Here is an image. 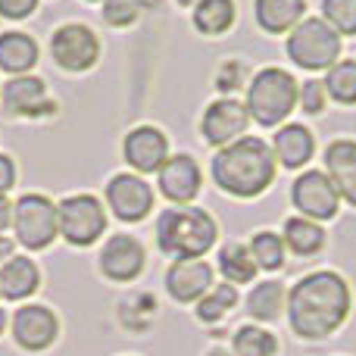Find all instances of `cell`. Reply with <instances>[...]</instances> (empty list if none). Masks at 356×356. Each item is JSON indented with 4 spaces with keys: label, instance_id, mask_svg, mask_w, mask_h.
I'll return each instance as SVG.
<instances>
[{
    "label": "cell",
    "instance_id": "6da1fadb",
    "mask_svg": "<svg viewBox=\"0 0 356 356\" xmlns=\"http://www.w3.org/2000/svg\"><path fill=\"white\" fill-rule=\"evenodd\" d=\"M353 309V291L347 284L344 275L332 269L307 272L303 278H297L294 288L288 291V325L307 344L332 338L338 328H344V322L350 319Z\"/></svg>",
    "mask_w": 356,
    "mask_h": 356
},
{
    "label": "cell",
    "instance_id": "7a4b0ae2",
    "mask_svg": "<svg viewBox=\"0 0 356 356\" xmlns=\"http://www.w3.org/2000/svg\"><path fill=\"white\" fill-rule=\"evenodd\" d=\"M209 175H213L216 188L225 191L228 197L253 200L272 188L278 175V160L269 141L257 135H244L216 150L213 163H209Z\"/></svg>",
    "mask_w": 356,
    "mask_h": 356
},
{
    "label": "cell",
    "instance_id": "3957f363",
    "mask_svg": "<svg viewBox=\"0 0 356 356\" xmlns=\"http://www.w3.org/2000/svg\"><path fill=\"white\" fill-rule=\"evenodd\" d=\"M219 238L216 219L200 207L163 209L156 219V247L172 259H203Z\"/></svg>",
    "mask_w": 356,
    "mask_h": 356
},
{
    "label": "cell",
    "instance_id": "277c9868",
    "mask_svg": "<svg viewBox=\"0 0 356 356\" xmlns=\"http://www.w3.org/2000/svg\"><path fill=\"white\" fill-rule=\"evenodd\" d=\"M297 91H300V85H297L294 72H288V69H282V66H266V69H259L250 79V85H247L244 106L257 125H263V129H278V125H284L288 116L294 113Z\"/></svg>",
    "mask_w": 356,
    "mask_h": 356
},
{
    "label": "cell",
    "instance_id": "5b68a950",
    "mask_svg": "<svg viewBox=\"0 0 356 356\" xmlns=\"http://www.w3.org/2000/svg\"><path fill=\"white\" fill-rule=\"evenodd\" d=\"M341 35L322 16H307L284 41L288 60L307 72H328L341 60Z\"/></svg>",
    "mask_w": 356,
    "mask_h": 356
},
{
    "label": "cell",
    "instance_id": "8992f818",
    "mask_svg": "<svg viewBox=\"0 0 356 356\" xmlns=\"http://www.w3.org/2000/svg\"><path fill=\"white\" fill-rule=\"evenodd\" d=\"M13 234L16 244L29 250H44L60 234V213L56 203L44 194H25L13 207Z\"/></svg>",
    "mask_w": 356,
    "mask_h": 356
},
{
    "label": "cell",
    "instance_id": "52a82bcc",
    "mask_svg": "<svg viewBox=\"0 0 356 356\" xmlns=\"http://www.w3.org/2000/svg\"><path fill=\"white\" fill-rule=\"evenodd\" d=\"M60 213V234L72 247H91L106 232V209L97 197L75 194L56 207Z\"/></svg>",
    "mask_w": 356,
    "mask_h": 356
},
{
    "label": "cell",
    "instance_id": "ba28073f",
    "mask_svg": "<svg viewBox=\"0 0 356 356\" xmlns=\"http://www.w3.org/2000/svg\"><path fill=\"white\" fill-rule=\"evenodd\" d=\"M291 207L313 222H332L341 213V194L322 169H303L291 184Z\"/></svg>",
    "mask_w": 356,
    "mask_h": 356
},
{
    "label": "cell",
    "instance_id": "9c48e42d",
    "mask_svg": "<svg viewBox=\"0 0 356 356\" xmlns=\"http://www.w3.org/2000/svg\"><path fill=\"white\" fill-rule=\"evenodd\" d=\"M250 113H247V106L241 104V100L234 97H219L213 100V104L203 110L200 116V135L203 141L209 144V147H225V144L238 141V138L247 135V129H250Z\"/></svg>",
    "mask_w": 356,
    "mask_h": 356
},
{
    "label": "cell",
    "instance_id": "30bf717a",
    "mask_svg": "<svg viewBox=\"0 0 356 356\" xmlns=\"http://www.w3.org/2000/svg\"><path fill=\"white\" fill-rule=\"evenodd\" d=\"M50 54H54L56 66L66 69V72H88L100 60V41L88 25L72 22L54 31Z\"/></svg>",
    "mask_w": 356,
    "mask_h": 356
},
{
    "label": "cell",
    "instance_id": "8fae6325",
    "mask_svg": "<svg viewBox=\"0 0 356 356\" xmlns=\"http://www.w3.org/2000/svg\"><path fill=\"white\" fill-rule=\"evenodd\" d=\"M106 203L119 222H141L154 209V188L135 172L113 175L106 184Z\"/></svg>",
    "mask_w": 356,
    "mask_h": 356
},
{
    "label": "cell",
    "instance_id": "7c38bea8",
    "mask_svg": "<svg viewBox=\"0 0 356 356\" xmlns=\"http://www.w3.org/2000/svg\"><path fill=\"white\" fill-rule=\"evenodd\" d=\"M122 156L135 172L150 175L160 172L163 163L169 160V138L163 135L156 125H138L125 135L122 141Z\"/></svg>",
    "mask_w": 356,
    "mask_h": 356
},
{
    "label": "cell",
    "instance_id": "4fadbf2b",
    "mask_svg": "<svg viewBox=\"0 0 356 356\" xmlns=\"http://www.w3.org/2000/svg\"><path fill=\"white\" fill-rule=\"evenodd\" d=\"M156 181H160V194L166 197L175 207H188L203 188V172L197 166L194 156L188 154H175L163 163V169L156 172Z\"/></svg>",
    "mask_w": 356,
    "mask_h": 356
},
{
    "label": "cell",
    "instance_id": "5bb4252c",
    "mask_svg": "<svg viewBox=\"0 0 356 356\" xmlns=\"http://www.w3.org/2000/svg\"><path fill=\"white\" fill-rule=\"evenodd\" d=\"M56 334H60V322L47 307L29 303V307H19L13 313V338L22 350H47L56 341Z\"/></svg>",
    "mask_w": 356,
    "mask_h": 356
},
{
    "label": "cell",
    "instance_id": "9a60e30c",
    "mask_svg": "<svg viewBox=\"0 0 356 356\" xmlns=\"http://www.w3.org/2000/svg\"><path fill=\"white\" fill-rule=\"evenodd\" d=\"M147 253H144L141 241H135L131 234H113L100 250V272L110 282H135L144 272Z\"/></svg>",
    "mask_w": 356,
    "mask_h": 356
},
{
    "label": "cell",
    "instance_id": "2e32d148",
    "mask_svg": "<svg viewBox=\"0 0 356 356\" xmlns=\"http://www.w3.org/2000/svg\"><path fill=\"white\" fill-rule=\"evenodd\" d=\"M213 266L207 259H175L166 269V291L175 303H197L213 291Z\"/></svg>",
    "mask_w": 356,
    "mask_h": 356
},
{
    "label": "cell",
    "instance_id": "e0dca14e",
    "mask_svg": "<svg viewBox=\"0 0 356 356\" xmlns=\"http://www.w3.org/2000/svg\"><path fill=\"white\" fill-rule=\"evenodd\" d=\"M3 110L13 116H50L56 104L50 100V91L44 79L38 75H13L3 88Z\"/></svg>",
    "mask_w": 356,
    "mask_h": 356
},
{
    "label": "cell",
    "instance_id": "ac0fdd59",
    "mask_svg": "<svg viewBox=\"0 0 356 356\" xmlns=\"http://www.w3.org/2000/svg\"><path fill=\"white\" fill-rule=\"evenodd\" d=\"M322 163H325L322 172L332 178L341 200L356 209V138H334V141H328V147L322 150Z\"/></svg>",
    "mask_w": 356,
    "mask_h": 356
},
{
    "label": "cell",
    "instance_id": "d6986e66",
    "mask_svg": "<svg viewBox=\"0 0 356 356\" xmlns=\"http://www.w3.org/2000/svg\"><path fill=\"white\" fill-rule=\"evenodd\" d=\"M272 154H275L278 166L297 172L316 156V135L303 122H284L278 125L275 138H272Z\"/></svg>",
    "mask_w": 356,
    "mask_h": 356
},
{
    "label": "cell",
    "instance_id": "ffe728a7",
    "mask_svg": "<svg viewBox=\"0 0 356 356\" xmlns=\"http://www.w3.org/2000/svg\"><path fill=\"white\" fill-rule=\"evenodd\" d=\"M253 16L266 35H291L307 19V0H257Z\"/></svg>",
    "mask_w": 356,
    "mask_h": 356
},
{
    "label": "cell",
    "instance_id": "44dd1931",
    "mask_svg": "<svg viewBox=\"0 0 356 356\" xmlns=\"http://www.w3.org/2000/svg\"><path fill=\"white\" fill-rule=\"evenodd\" d=\"M282 241L284 247H288L294 257H316V253L325 250V228L319 225V222L313 219H303V216H291V219H284V228H282Z\"/></svg>",
    "mask_w": 356,
    "mask_h": 356
},
{
    "label": "cell",
    "instance_id": "7402d4cb",
    "mask_svg": "<svg viewBox=\"0 0 356 356\" xmlns=\"http://www.w3.org/2000/svg\"><path fill=\"white\" fill-rule=\"evenodd\" d=\"M41 284V272L29 257H10L0 269V297L6 300H25Z\"/></svg>",
    "mask_w": 356,
    "mask_h": 356
},
{
    "label": "cell",
    "instance_id": "603a6c76",
    "mask_svg": "<svg viewBox=\"0 0 356 356\" xmlns=\"http://www.w3.org/2000/svg\"><path fill=\"white\" fill-rule=\"evenodd\" d=\"M288 307V288L282 282H259L253 284V291L247 294V313L253 322H278Z\"/></svg>",
    "mask_w": 356,
    "mask_h": 356
},
{
    "label": "cell",
    "instance_id": "cb8c5ba5",
    "mask_svg": "<svg viewBox=\"0 0 356 356\" xmlns=\"http://www.w3.org/2000/svg\"><path fill=\"white\" fill-rule=\"evenodd\" d=\"M38 66V44L25 31H3L0 35V69L6 75H29Z\"/></svg>",
    "mask_w": 356,
    "mask_h": 356
},
{
    "label": "cell",
    "instance_id": "d4e9b609",
    "mask_svg": "<svg viewBox=\"0 0 356 356\" xmlns=\"http://www.w3.org/2000/svg\"><path fill=\"white\" fill-rule=\"evenodd\" d=\"M219 272L225 275L228 284H250L253 278H257V263H253V253L250 247L244 244V241H228V244H222L219 250Z\"/></svg>",
    "mask_w": 356,
    "mask_h": 356
},
{
    "label": "cell",
    "instance_id": "484cf974",
    "mask_svg": "<svg viewBox=\"0 0 356 356\" xmlns=\"http://www.w3.org/2000/svg\"><path fill=\"white\" fill-rule=\"evenodd\" d=\"M234 16H238V10H234V0H197L194 6V29L200 31V35H225L228 29L234 25Z\"/></svg>",
    "mask_w": 356,
    "mask_h": 356
},
{
    "label": "cell",
    "instance_id": "4316f807",
    "mask_svg": "<svg viewBox=\"0 0 356 356\" xmlns=\"http://www.w3.org/2000/svg\"><path fill=\"white\" fill-rule=\"evenodd\" d=\"M250 253H253V263H257V269L263 272H282L284 269V259H288V247H284L282 234L269 232V228H263V232H253L250 238Z\"/></svg>",
    "mask_w": 356,
    "mask_h": 356
},
{
    "label": "cell",
    "instance_id": "83f0119b",
    "mask_svg": "<svg viewBox=\"0 0 356 356\" xmlns=\"http://www.w3.org/2000/svg\"><path fill=\"white\" fill-rule=\"evenodd\" d=\"M325 94L341 106H356V60H338L325 72Z\"/></svg>",
    "mask_w": 356,
    "mask_h": 356
},
{
    "label": "cell",
    "instance_id": "f1b7e54d",
    "mask_svg": "<svg viewBox=\"0 0 356 356\" xmlns=\"http://www.w3.org/2000/svg\"><path fill=\"white\" fill-rule=\"evenodd\" d=\"M234 356H278V338L263 325H241L232 338Z\"/></svg>",
    "mask_w": 356,
    "mask_h": 356
},
{
    "label": "cell",
    "instance_id": "f546056e",
    "mask_svg": "<svg viewBox=\"0 0 356 356\" xmlns=\"http://www.w3.org/2000/svg\"><path fill=\"white\" fill-rule=\"evenodd\" d=\"M238 291H234V284H219V288H213L209 294H203L200 300H197V319L203 322V325H213V322H222L228 313H232L234 307H238Z\"/></svg>",
    "mask_w": 356,
    "mask_h": 356
},
{
    "label": "cell",
    "instance_id": "4dcf8cb0",
    "mask_svg": "<svg viewBox=\"0 0 356 356\" xmlns=\"http://www.w3.org/2000/svg\"><path fill=\"white\" fill-rule=\"evenodd\" d=\"M322 19L341 38L356 35V0H322Z\"/></svg>",
    "mask_w": 356,
    "mask_h": 356
},
{
    "label": "cell",
    "instance_id": "1f68e13d",
    "mask_svg": "<svg viewBox=\"0 0 356 356\" xmlns=\"http://www.w3.org/2000/svg\"><path fill=\"white\" fill-rule=\"evenodd\" d=\"M144 10V0H104V22L113 29L135 25Z\"/></svg>",
    "mask_w": 356,
    "mask_h": 356
},
{
    "label": "cell",
    "instance_id": "d6a6232c",
    "mask_svg": "<svg viewBox=\"0 0 356 356\" xmlns=\"http://www.w3.org/2000/svg\"><path fill=\"white\" fill-rule=\"evenodd\" d=\"M325 85H322L319 79H309L300 85V91H297V106H300L307 116H322L325 113Z\"/></svg>",
    "mask_w": 356,
    "mask_h": 356
},
{
    "label": "cell",
    "instance_id": "836d02e7",
    "mask_svg": "<svg viewBox=\"0 0 356 356\" xmlns=\"http://www.w3.org/2000/svg\"><path fill=\"white\" fill-rule=\"evenodd\" d=\"M38 10V0H0V16L3 19H25Z\"/></svg>",
    "mask_w": 356,
    "mask_h": 356
},
{
    "label": "cell",
    "instance_id": "e575fe53",
    "mask_svg": "<svg viewBox=\"0 0 356 356\" xmlns=\"http://www.w3.org/2000/svg\"><path fill=\"white\" fill-rule=\"evenodd\" d=\"M13 181H16V163L0 154V194H6L13 188Z\"/></svg>",
    "mask_w": 356,
    "mask_h": 356
},
{
    "label": "cell",
    "instance_id": "d590c367",
    "mask_svg": "<svg viewBox=\"0 0 356 356\" xmlns=\"http://www.w3.org/2000/svg\"><path fill=\"white\" fill-rule=\"evenodd\" d=\"M222 72H225V75H219V79H216V85H219L222 91H232V88L238 85L241 63H225V66H222Z\"/></svg>",
    "mask_w": 356,
    "mask_h": 356
},
{
    "label": "cell",
    "instance_id": "8d00e7d4",
    "mask_svg": "<svg viewBox=\"0 0 356 356\" xmlns=\"http://www.w3.org/2000/svg\"><path fill=\"white\" fill-rule=\"evenodd\" d=\"M10 225H13V207H10V200L0 194V232H6Z\"/></svg>",
    "mask_w": 356,
    "mask_h": 356
},
{
    "label": "cell",
    "instance_id": "74e56055",
    "mask_svg": "<svg viewBox=\"0 0 356 356\" xmlns=\"http://www.w3.org/2000/svg\"><path fill=\"white\" fill-rule=\"evenodd\" d=\"M13 244H16V241H10V238H0V263H6V259L13 257Z\"/></svg>",
    "mask_w": 356,
    "mask_h": 356
},
{
    "label": "cell",
    "instance_id": "f35d334b",
    "mask_svg": "<svg viewBox=\"0 0 356 356\" xmlns=\"http://www.w3.org/2000/svg\"><path fill=\"white\" fill-rule=\"evenodd\" d=\"M207 356H234L232 350H222V347H213V350H209Z\"/></svg>",
    "mask_w": 356,
    "mask_h": 356
},
{
    "label": "cell",
    "instance_id": "ab89813d",
    "mask_svg": "<svg viewBox=\"0 0 356 356\" xmlns=\"http://www.w3.org/2000/svg\"><path fill=\"white\" fill-rule=\"evenodd\" d=\"M6 322H10V319H6V313H3V309H0V334H3V328H6Z\"/></svg>",
    "mask_w": 356,
    "mask_h": 356
},
{
    "label": "cell",
    "instance_id": "60d3db41",
    "mask_svg": "<svg viewBox=\"0 0 356 356\" xmlns=\"http://www.w3.org/2000/svg\"><path fill=\"white\" fill-rule=\"evenodd\" d=\"M181 6H197V0H178Z\"/></svg>",
    "mask_w": 356,
    "mask_h": 356
}]
</instances>
